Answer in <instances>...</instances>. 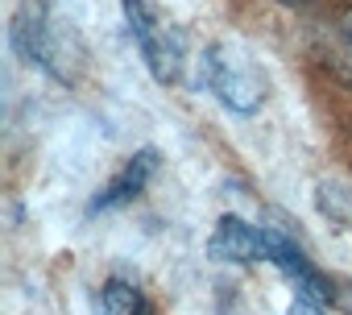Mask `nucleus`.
Listing matches in <instances>:
<instances>
[{
    "mask_svg": "<svg viewBox=\"0 0 352 315\" xmlns=\"http://www.w3.org/2000/svg\"><path fill=\"white\" fill-rule=\"evenodd\" d=\"M120 13L129 25V38L145 63V71L153 75V83L174 87L183 83L187 71V34L174 25L170 17H162L149 0H120Z\"/></svg>",
    "mask_w": 352,
    "mask_h": 315,
    "instance_id": "3",
    "label": "nucleus"
},
{
    "mask_svg": "<svg viewBox=\"0 0 352 315\" xmlns=\"http://www.w3.org/2000/svg\"><path fill=\"white\" fill-rule=\"evenodd\" d=\"M199 83L232 112V116H253L261 112L270 96V79L257 67V58L236 46V42H212L199 54Z\"/></svg>",
    "mask_w": 352,
    "mask_h": 315,
    "instance_id": "2",
    "label": "nucleus"
},
{
    "mask_svg": "<svg viewBox=\"0 0 352 315\" xmlns=\"http://www.w3.org/2000/svg\"><path fill=\"white\" fill-rule=\"evenodd\" d=\"M286 315H327V311H323V303H319V298H311V294H298V290H294V298H290V311H286Z\"/></svg>",
    "mask_w": 352,
    "mask_h": 315,
    "instance_id": "8",
    "label": "nucleus"
},
{
    "mask_svg": "<svg viewBox=\"0 0 352 315\" xmlns=\"http://www.w3.org/2000/svg\"><path fill=\"white\" fill-rule=\"evenodd\" d=\"M278 5H290V9H307V5H315V0H278Z\"/></svg>",
    "mask_w": 352,
    "mask_h": 315,
    "instance_id": "9",
    "label": "nucleus"
},
{
    "mask_svg": "<svg viewBox=\"0 0 352 315\" xmlns=\"http://www.w3.org/2000/svg\"><path fill=\"white\" fill-rule=\"evenodd\" d=\"M141 303H145V298H141V290H137L133 282L108 278V282L100 286V294H96V315H137Z\"/></svg>",
    "mask_w": 352,
    "mask_h": 315,
    "instance_id": "7",
    "label": "nucleus"
},
{
    "mask_svg": "<svg viewBox=\"0 0 352 315\" xmlns=\"http://www.w3.org/2000/svg\"><path fill=\"white\" fill-rule=\"evenodd\" d=\"M157 175V149L153 145H145V149H137L129 162L91 195V204H87V212L91 216H100V212H116V208H124V204H133L145 187H149V179Z\"/></svg>",
    "mask_w": 352,
    "mask_h": 315,
    "instance_id": "5",
    "label": "nucleus"
},
{
    "mask_svg": "<svg viewBox=\"0 0 352 315\" xmlns=\"http://www.w3.org/2000/svg\"><path fill=\"white\" fill-rule=\"evenodd\" d=\"M208 257L212 261H236V265H253V261H270V224L257 228L241 216H220L212 237H208Z\"/></svg>",
    "mask_w": 352,
    "mask_h": 315,
    "instance_id": "4",
    "label": "nucleus"
},
{
    "mask_svg": "<svg viewBox=\"0 0 352 315\" xmlns=\"http://www.w3.org/2000/svg\"><path fill=\"white\" fill-rule=\"evenodd\" d=\"M9 46L21 63L38 67L54 83H75L87 67V42L58 0H21L9 21Z\"/></svg>",
    "mask_w": 352,
    "mask_h": 315,
    "instance_id": "1",
    "label": "nucleus"
},
{
    "mask_svg": "<svg viewBox=\"0 0 352 315\" xmlns=\"http://www.w3.org/2000/svg\"><path fill=\"white\" fill-rule=\"evenodd\" d=\"M319 58H323V67L336 79H344L352 87V9H344L340 17H331L323 25V34H319Z\"/></svg>",
    "mask_w": 352,
    "mask_h": 315,
    "instance_id": "6",
    "label": "nucleus"
},
{
    "mask_svg": "<svg viewBox=\"0 0 352 315\" xmlns=\"http://www.w3.org/2000/svg\"><path fill=\"white\" fill-rule=\"evenodd\" d=\"M137 315H157V311H153L149 303H141V307H137Z\"/></svg>",
    "mask_w": 352,
    "mask_h": 315,
    "instance_id": "10",
    "label": "nucleus"
}]
</instances>
